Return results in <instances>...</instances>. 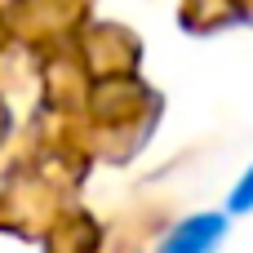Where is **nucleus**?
<instances>
[{"mask_svg":"<svg viewBox=\"0 0 253 253\" xmlns=\"http://www.w3.org/2000/svg\"><path fill=\"white\" fill-rule=\"evenodd\" d=\"M231 209H236V213H249V209H253V169L236 182V191H231Z\"/></svg>","mask_w":253,"mask_h":253,"instance_id":"2","label":"nucleus"},{"mask_svg":"<svg viewBox=\"0 0 253 253\" xmlns=\"http://www.w3.org/2000/svg\"><path fill=\"white\" fill-rule=\"evenodd\" d=\"M222 236H227V218L222 213H196V218H182L160 240L156 253H213L222 245Z\"/></svg>","mask_w":253,"mask_h":253,"instance_id":"1","label":"nucleus"}]
</instances>
